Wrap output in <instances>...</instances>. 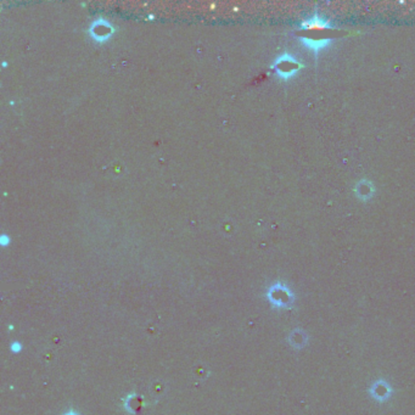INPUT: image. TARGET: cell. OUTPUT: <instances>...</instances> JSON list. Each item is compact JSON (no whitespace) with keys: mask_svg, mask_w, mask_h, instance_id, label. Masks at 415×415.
<instances>
[{"mask_svg":"<svg viewBox=\"0 0 415 415\" xmlns=\"http://www.w3.org/2000/svg\"><path fill=\"white\" fill-rule=\"evenodd\" d=\"M303 67V63L298 59H296L294 55H291L290 52H284L283 55L276 57L272 65V70L275 71L276 76L283 79H290Z\"/></svg>","mask_w":415,"mask_h":415,"instance_id":"6da1fadb","label":"cell"},{"mask_svg":"<svg viewBox=\"0 0 415 415\" xmlns=\"http://www.w3.org/2000/svg\"><path fill=\"white\" fill-rule=\"evenodd\" d=\"M335 26H336V23H335L333 20H330V18H328L326 16L322 15V13L319 12L312 13L311 16L304 18V20H302V22L298 24V27L302 30L331 29L334 28Z\"/></svg>","mask_w":415,"mask_h":415,"instance_id":"7a4b0ae2","label":"cell"},{"mask_svg":"<svg viewBox=\"0 0 415 415\" xmlns=\"http://www.w3.org/2000/svg\"><path fill=\"white\" fill-rule=\"evenodd\" d=\"M333 38L330 37H323V38H312V37H300V41L303 44L306 48L314 52L315 57L318 56L320 50L328 48L331 43H333Z\"/></svg>","mask_w":415,"mask_h":415,"instance_id":"3957f363","label":"cell"},{"mask_svg":"<svg viewBox=\"0 0 415 415\" xmlns=\"http://www.w3.org/2000/svg\"><path fill=\"white\" fill-rule=\"evenodd\" d=\"M355 193L357 198L361 199L362 201H368L374 196L375 188L370 181H368V179H362V181H359L356 184Z\"/></svg>","mask_w":415,"mask_h":415,"instance_id":"277c9868","label":"cell"}]
</instances>
